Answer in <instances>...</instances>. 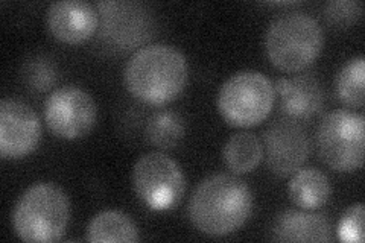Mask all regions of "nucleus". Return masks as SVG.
Segmentation results:
<instances>
[{"mask_svg": "<svg viewBox=\"0 0 365 243\" xmlns=\"http://www.w3.org/2000/svg\"><path fill=\"white\" fill-rule=\"evenodd\" d=\"M253 213V193L237 177L218 173L202 180L193 190L187 214L200 233L210 237L230 236Z\"/></svg>", "mask_w": 365, "mask_h": 243, "instance_id": "1", "label": "nucleus"}, {"mask_svg": "<svg viewBox=\"0 0 365 243\" xmlns=\"http://www.w3.org/2000/svg\"><path fill=\"white\" fill-rule=\"evenodd\" d=\"M189 64L185 53L169 44H148L131 55L123 71L130 93L146 105L174 102L186 88Z\"/></svg>", "mask_w": 365, "mask_h": 243, "instance_id": "2", "label": "nucleus"}, {"mask_svg": "<svg viewBox=\"0 0 365 243\" xmlns=\"http://www.w3.org/2000/svg\"><path fill=\"white\" fill-rule=\"evenodd\" d=\"M71 202L53 182H36L21 193L13 210L14 233L23 242L51 243L66 234Z\"/></svg>", "mask_w": 365, "mask_h": 243, "instance_id": "3", "label": "nucleus"}, {"mask_svg": "<svg viewBox=\"0 0 365 243\" xmlns=\"http://www.w3.org/2000/svg\"><path fill=\"white\" fill-rule=\"evenodd\" d=\"M264 46L268 60L279 71L302 72L322 55L324 31L312 16L294 11L269 23Z\"/></svg>", "mask_w": 365, "mask_h": 243, "instance_id": "4", "label": "nucleus"}, {"mask_svg": "<svg viewBox=\"0 0 365 243\" xmlns=\"http://www.w3.org/2000/svg\"><path fill=\"white\" fill-rule=\"evenodd\" d=\"M276 103V87L257 71H241L218 91L216 105L222 119L235 128H251L264 122Z\"/></svg>", "mask_w": 365, "mask_h": 243, "instance_id": "5", "label": "nucleus"}, {"mask_svg": "<svg viewBox=\"0 0 365 243\" xmlns=\"http://www.w3.org/2000/svg\"><path fill=\"white\" fill-rule=\"evenodd\" d=\"M364 114L335 110L326 114L317 128V149L335 172L351 173L364 165Z\"/></svg>", "mask_w": 365, "mask_h": 243, "instance_id": "6", "label": "nucleus"}, {"mask_svg": "<svg viewBox=\"0 0 365 243\" xmlns=\"http://www.w3.org/2000/svg\"><path fill=\"white\" fill-rule=\"evenodd\" d=\"M131 181L137 198L154 212L175 208L186 192L185 172L163 152H148L137 160Z\"/></svg>", "mask_w": 365, "mask_h": 243, "instance_id": "7", "label": "nucleus"}, {"mask_svg": "<svg viewBox=\"0 0 365 243\" xmlns=\"http://www.w3.org/2000/svg\"><path fill=\"white\" fill-rule=\"evenodd\" d=\"M48 128L64 140H78L91 133L98 120V105L88 91L76 86L53 90L44 100Z\"/></svg>", "mask_w": 365, "mask_h": 243, "instance_id": "8", "label": "nucleus"}, {"mask_svg": "<svg viewBox=\"0 0 365 243\" xmlns=\"http://www.w3.org/2000/svg\"><path fill=\"white\" fill-rule=\"evenodd\" d=\"M311 142L302 125L292 119L274 120L264 134L267 166L277 177H289L309 158Z\"/></svg>", "mask_w": 365, "mask_h": 243, "instance_id": "9", "label": "nucleus"}, {"mask_svg": "<svg viewBox=\"0 0 365 243\" xmlns=\"http://www.w3.org/2000/svg\"><path fill=\"white\" fill-rule=\"evenodd\" d=\"M41 122L28 103L6 98L0 102V155L20 160L31 155L41 142Z\"/></svg>", "mask_w": 365, "mask_h": 243, "instance_id": "10", "label": "nucleus"}, {"mask_svg": "<svg viewBox=\"0 0 365 243\" xmlns=\"http://www.w3.org/2000/svg\"><path fill=\"white\" fill-rule=\"evenodd\" d=\"M102 17V37L108 44L128 51L151 38V16L146 8L130 2H106L98 5Z\"/></svg>", "mask_w": 365, "mask_h": 243, "instance_id": "11", "label": "nucleus"}, {"mask_svg": "<svg viewBox=\"0 0 365 243\" xmlns=\"http://www.w3.org/2000/svg\"><path fill=\"white\" fill-rule=\"evenodd\" d=\"M46 26L55 40L81 44L98 31L99 13L93 5L83 0H61L53 2L46 11Z\"/></svg>", "mask_w": 365, "mask_h": 243, "instance_id": "12", "label": "nucleus"}, {"mask_svg": "<svg viewBox=\"0 0 365 243\" xmlns=\"http://www.w3.org/2000/svg\"><path fill=\"white\" fill-rule=\"evenodd\" d=\"M280 96L283 114L292 120L309 119L324 105V88L314 75H292L280 78L274 86Z\"/></svg>", "mask_w": 365, "mask_h": 243, "instance_id": "13", "label": "nucleus"}, {"mask_svg": "<svg viewBox=\"0 0 365 243\" xmlns=\"http://www.w3.org/2000/svg\"><path fill=\"white\" fill-rule=\"evenodd\" d=\"M271 239L276 242H329L330 224L324 214L311 210H287L274 219Z\"/></svg>", "mask_w": 365, "mask_h": 243, "instance_id": "14", "label": "nucleus"}, {"mask_svg": "<svg viewBox=\"0 0 365 243\" xmlns=\"http://www.w3.org/2000/svg\"><path fill=\"white\" fill-rule=\"evenodd\" d=\"M288 195L297 207L314 212L329 202L332 196V182L322 170L302 167L292 173Z\"/></svg>", "mask_w": 365, "mask_h": 243, "instance_id": "15", "label": "nucleus"}, {"mask_svg": "<svg viewBox=\"0 0 365 243\" xmlns=\"http://www.w3.org/2000/svg\"><path fill=\"white\" fill-rule=\"evenodd\" d=\"M87 240L91 243H135L140 240V233L128 214L106 210L90 221Z\"/></svg>", "mask_w": 365, "mask_h": 243, "instance_id": "16", "label": "nucleus"}, {"mask_svg": "<svg viewBox=\"0 0 365 243\" xmlns=\"http://www.w3.org/2000/svg\"><path fill=\"white\" fill-rule=\"evenodd\" d=\"M225 166L237 175L253 172L264 160V143L253 133H236L224 145Z\"/></svg>", "mask_w": 365, "mask_h": 243, "instance_id": "17", "label": "nucleus"}, {"mask_svg": "<svg viewBox=\"0 0 365 243\" xmlns=\"http://www.w3.org/2000/svg\"><path fill=\"white\" fill-rule=\"evenodd\" d=\"M338 99L347 107L362 108L365 102V60L355 56L339 68L335 78Z\"/></svg>", "mask_w": 365, "mask_h": 243, "instance_id": "18", "label": "nucleus"}, {"mask_svg": "<svg viewBox=\"0 0 365 243\" xmlns=\"http://www.w3.org/2000/svg\"><path fill=\"white\" fill-rule=\"evenodd\" d=\"M185 120L174 111L155 113L146 126V135L160 149H174L185 138Z\"/></svg>", "mask_w": 365, "mask_h": 243, "instance_id": "19", "label": "nucleus"}, {"mask_svg": "<svg viewBox=\"0 0 365 243\" xmlns=\"http://www.w3.org/2000/svg\"><path fill=\"white\" fill-rule=\"evenodd\" d=\"M362 16V5L355 0H336L330 2L324 8V19L334 28L355 26Z\"/></svg>", "mask_w": 365, "mask_h": 243, "instance_id": "20", "label": "nucleus"}, {"mask_svg": "<svg viewBox=\"0 0 365 243\" xmlns=\"http://www.w3.org/2000/svg\"><path fill=\"white\" fill-rule=\"evenodd\" d=\"M364 214L365 208L362 202L350 205L341 216L336 234L341 242L362 243L364 242Z\"/></svg>", "mask_w": 365, "mask_h": 243, "instance_id": "21", "label": "nucleus"}, {"mask_svg": "<svg viewBox=\"0 0 365 243\" xmlns=\"http://www.w3.org/2000/svg\"><path fill=\"white\" fill-rule=\"evenodd\" d=\"M55 67L49 60L36 58L26 64L25 67V79L28 84L38 91H44L52 87L55 83Z\"/></svg>", "mask_w": 365, "mask_h": 243, "instance_id": "22", "label": "nucleus"}]
</instances>
